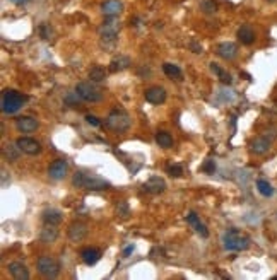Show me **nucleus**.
I'll list each match as a JSON object with an SVG mask.
<instances>
[{"mask_svg":"<svg viewBox=\"0 0 277 280\" xmlns=\"http://www.w3.org/2000/svg\"><path fill=\"white\" fill-rule=\"evenodd\" d=\"M72 185L77 188L89 191H101L110 188V183L106 179H103L101 176L92 174V172H84V171H75V174L72 176Z\"/></svg>","mask_w":277,"mask_h":280,"instance_id":"f257e3e1","label":"nucleus"},{"mask_svg":"<svg viewBox=\"0 0 277 280\" xmlns=\"http://www.w3.org/2000/svg\"><path fill=\"white\" fill-rule=\"evenodd\" d=\"M120 21L117 17H105L103 24L99 26L98 34L99 41H101L103 48H113L118 41V34H120Z\"/></svg>","mask_w":277,"mask_h":280,"instance_id":"f03ea898","label":"nucleus"},{"mask_svg":"<svg viewBox=\"0 0 277 280\" xmlns=\"http://www.w3.org/2000/svg\"><path fill=\"white\" fill-rule=\"evenodd\" d=\"M222 244L228 251H245L250 246V237L238 229H229L222 234Z\"/></svg>","mask_w":277,"mask_h":280,"instance_id":"7ed1b4c3","label":"nucleus"},{"mask_svg":"<svg viewBox=\"0 0 277 280\" xmlns=\"http://www.w3.org/2000/svg\"><path fill=\"white\" fill-rule=\"evenodd\" d=\"M26 101H28V98L24 94L17 93L14 89H7L2 94V111L7 114H14L24 106Z\"/></svg>","mask_w":277,"mask_h":280,"instance_id":"20e7f679","label":"nucleus"},{"mask_svg":"<svg viewBox=\"0 0 277 280\" xmlns=\"http://www.w3.org/2000/svg\"><path fill=\"white\" fill-rule=\"evenodd\" d=\"M132 120H130V114L123 110H113L110 114L106 116V126L110 130L117 133H123L130 128Z\"/></svg>","mask_w":277,"mask_h":280,"instance_id":"39448f33","label":"nucleus"},{"mask_svg":"<svg viewBox=\"0 0 277 280\" xmlns=\"http://www.w3.org/2000/svg\"><path fill=\"white\" fill-rule=\"evenodd\" d=\"M38 272H40L41 277L45 279H57L60 274V263L57 262L53 256H48V255H43L38 258Z\"/></svg>","mask_w":277,"mask_h":280,"instance_id":"423d86ee","label":"nucleus"},{"mask_svg":"<svg viewBox=\"0 0 277 280\" xmlns=\"http://www.w3.org/2000/svg\"><path fill=\"white\" fill-rule=\"evenodd\" d=\"M75 91L79 93L80 99L82 101H87V103H99L103 99V91L96 86L92 80L89 82H79L75 86Z\"/></svg>","mask_w":277,"mask_h":280,"instance_id":"0eeeda50","label":"nucleus"},{"mask_svg":"<svg viewBox=\"0 0 277 280\" xmlns=\"http://www.w3.org/2000/svg\"><path fill=\"white\" fill-rule=\"evenodd\" d=\"M276 139V133H264V135H259L255 137L252 142H250V149H252L253 154L257 156H262L272 147V142Z\"/></svg>","mask_w":277,"mask_h":280,"instance_id":"6e6552de","label":"nucleus"},{"mask_svg":"<svg viewBox=\"0 0 277 280\" xmlns=\"http://www.w3.org/2000/svg\"><path fill=\"white\" fill-rule=\"evenodd\" d=\"M67 236L72 243H80V241L87 236V224L86 222H80V221L72 222L67 229Z\"/></svg>","mask_w":277,"mask_h":280,"instance_id":"1a4fd4ad","label":"nucleus"},{"mask_svg":"<svg viewBox=\"0 0 277 280\" xmlns=\"http://www.w3.org/2000/svg\"><path fill=\"white\" fill-rule=\"evenodd\" d=\"M15 144L21 149V152H24L28 156H36L41 152V144L38 140L31 139V137H21V139L15 140Z\"/></svg>","mask_w":277,"mask_h":280,"instance_id":"9d476101","label":"nucleus"},{"mask_svg":"<svg viewBox=\"0 0 277 280\" xmlns=\"http://www.w3.org/2000/svg\"><path fill=\"white\" fill-rule=\"evenodd\" d=\"M67 171H69L67 161L57 159V161H53V163L50 164V168H48V176H50L52 179H55V181H60V179H64L65 176H67Z\"/></svg>","mask_w":277,"mask_h":280,"instance_id":"9b49d317","label":"nucleus"},{"mask_svg":"<svg viewBox=\"0 0 277 280\" xmlns=\"http://www.w3.org/2000/svg\"><path fill=\"white\" fill-rule=\"evenodd\" d=\"M144 98L145 101L151 103V105H163V103L166 101V89L159 86H152L149 87V89H145Z\"/></svg>","mask_w":277,"mask_h":280,"instance_id":"f8f14e48","label":"nucleus"},{"mask_svg":"<svg viewBox=\"0 0 277 280\" xmlns=\"http://www.w3.org/2000/svg\"><path fill=\"white\" fill-rule=\"evenodd\" d=\"M101 12L105 17H118L123 12L122 0H105L101 3Z\"/></svg>","mask_w":277,"mask_h":280,"instance_id":"ddd939ff","label":"nucleus"},{"mask_svg":"<svg viewBox=\"0 0 277 280\" xmlns=\"http://www.w3.org/2000/svg\"><path fill=\"white\" fill-rule=\"evenodd\" d=\"M215 52H217V55L221 56L222 60H226V62H231V60H234L238 56V47L234 43H231V41L219 43Z\"/></svg>","mask_w":277,"mask_h":280,"instance_id":"4468645a","label":"nucleus"},{"mask_svg":"<svg viewBox=\"0 0 277 280\" xmlns=\"http://www.w3.org/2000/svg\"><path fill=\"white\" fill-rule=\"evenodd\" d=\"M38 126H40V123H38V120L33 116H19L17 120H15V128L22 133L36 132Z\"/></svg>","mask_w":277,"mask_h":280,"instance_id":"2eb2a0df","label":"nucleus"},{"mask_svg":"<svg viewBox=\"0 0 277 280\" xmlns=\"http://www.w3.org/2000/svg\"><path fill=\"white\" fill-rule=\"evenodd\" d=\"M130 65H132V60H130V56H127V55H117V56H113V58H111L108 70H110L111 74H118V72L127 70Z\"/></svg>","mask_w":277,"mask_h":280,"instance_id":"dca6fc26","label":"nucleus"},{"mask_svg":"<svg viewBox=\"0 0 277 280\" xmlns=\"http://www.w3.org/2000/svg\"><path fill=\"white\" fill-rule=\"evenodd\" d=\"M144 190L147 193H152V195H159L166 190V181L159 176H151L147 181L144 183Z\"/></svg>","mask_w":277,"mask_h":280,"instance_id":"f3484780","label":"nucleus"},{"mask_svg":"<svg viewBox=\"0 0 277 280\" xmlns=\"http://www.w3.org/2000/svg\"><path fill=\"white\" fill-rule=\"evenodd\" d=\"M236 36H238V40H240V43L245 45V47H250V45H253V43H255V38H257L255 36V31H253V28H252V26H248V24L241 26V28L238 29Z\"/></svg>","mask_w":277,"mask_h":280,"instance_id":"a211bd4d","label":"nucleus"},{"mask_svg":"<svg viewBox=\"0 0 277 280\" xmlns=\"http://www.w3.org/2000/svg\"><path fill=\"white\" fill-rule=\"evenodd\" d=\"M9 274L12 275L15 280H28L29 279V270L24 263L21 262H12L9 263Z\"/></svg>","mask_w":277,"mask_h":280,"instance_id":"6ab92c4d","label":"nucleus"},{"mask_svg":"<svg viewBox=\"0 0 277 280\" xmlns=\"http://www.w3.org/2000/svg\"><path fill=\"white\" fill-rule=\"evenodd\" d=\"M80 258H82V262L86 265H96L101 260V249L98 248H84L82 251H80Z\"/></svg>","mask_w":277,"mask_h":280,"instance_id":"aec40b11","label":"nucleus"},{"mask_svg":"<svg viewBox=\"0 0 277 280\" xmlns=\"http://www.w3.org/2000/svg\"><path fill=\"white\" fill-rule=\"evenodd\" d=\"M57 237H59V229H57V225H48L45 224V229H41V234H40V241L43 244H52L57 241Z\"/></svg>","mask_w":277,"mask_h":280,"instance_id":"412c9836","label":"nucleus"},{"mask_svg":"<svg viewBox=\"0 0 277 280\" xmlns=\"http://www.w3.org/2000/svg\"><path fill=\"white\" fill-rule=\"evenodd\" d=\"M62 216H64V214H62L59 209H46L43 210V214H41V219H43V222L48 225H59L62 219H64Z\"/></svg>","mask_w":277,"mask_h":280,"instance_id":"4be33fe9","label":"nucleus"},{"mask_svg":"<svg viewBox=\"0 0 277 280\" xmlns=\"http://www.w3.org/2000/svg\"><path fill=\"white\" fill-rule=\"evenodd\" d=\"M187 222H188V224H190L192 227H194L195 231H197L202 237H209V231H207L206 224H204V222H200V219H199V216H197L195 212H188Z\"/></svg>","mask_w":277,"mask_h":280,"instance_id":"5701e85b","label":"nucleus"},{"mask_svg":"<svg viewBox=\"0 0 277 280\" xmlns=\"http://www.w3.org/2000/svg\"><path fill=\"white\" fill-rule=\"evenodd\" d=\"M163 70H164V74H166L168 77H171V79L182 80V77H183L182 68H180L178 65H175V63H163Z\"/></svg>","mask_w":277,"mask_h":280,"instance_id":"b1692460","label":"nucleus"},{"mask_svg":"<svg viewBox=\"0 0 277 280\" xmlns=\"http://www.w3.org/2000/svg\"><path fill=\"white\" fill-rule=\"evenodd\" d=\"M106 68L101 67V65H94V67L89 70V79L92 82H103V80L106 79Z\"/></svg>","mask_w":277,"mask_h":280,"instance_id":"393cba45","label":"nucleus"},{"mask_svg":"<svg viewBox=\"0 0 277 280\" xmlns=\"http://www.w3.org/2000/svg\"><path fill=\"white\" fill-rule=\"evenodd\" d=\"M19 152H21V149L17 147V144H15V145L7 144V145H3V149H2V154H3V157H5L7 161H17L19 159Z\"/></svg>","mask_w":277,"mask_h":280,"instance_id":"a878e982","label":"nucleus"},{"mask_svg":"<svg viewBox=\"0 0 277 280\" xmlns=\"http://www.w3.org/2000/svg\"><path fill=\"white\" fill-rule=\"evenodd\" d=\"M210 70H212L214 74L217 75L219 79H221V82H222V84H226V86H229V84L233 82V77H231V75H229L226 70H222V68L219 67L217 63H214V62L210 63Z\"/></svg>","mask_w":277,"mask_h":280,"instance_id":"bb28decb","label":"nucleus"},{"mask_svg":"<svg viewBox=\"0 0 277 280\" xmlns=\"http://www.w3.org/2000/svg\"><path fill=\"white\" fill-rule=\"evenodd\" d=\"M156 142H157V145L163 147V149L173 147V137L169 135L168 132H157L156 133Z\"/></svg>","mask_w":277,"mask_h":280,"instance_id":"cd10ccee","label":"nucleus"},{"mask_svg":"<svg viewBox=\"0 0 277 280\" xmlns=\"http://www.w3.org/2000/svg\"><path fill=\"white\" fill-rule=\"evenodd\" d=\"M200 10H202L206 16H212V14L217 12V3L214 0H202L200 2Z\"/></svg>","mask_w":277,"mask_h":280,"instance_id":"c85d7f7f","label":"nucleus"},{"mask_svg":"<svg viewBox=\"0 0 277 280\" xmlns=\"http://www.w3.org/2000/svg\"><path fill=\"white\" fill-rule=\"evenodd\" d=\"M257 188H259V191L264 197H272V195H274V188L271 186L269 181H265V179H259V181H257Z\"/></svg>","mask_w":277,"mask_h":280,"instance_id":"c756f323","label":"nucleus"},{"mask_svg":"<svg viewBox=\"0 0 277 280\" xmlns=\"http://www.w3.org/2000/svg\"><path fill=\"white\" fill-rule=\"evenodd\" d=\"M79 93L77 91H74V93H69L67 96L64 98V103L67 106H70V108H77V106H80V101H79Z\"/></svg>","mask_w":277,"mask_h":280,"instance_id":"7c9ffc66","label":"nucleus"},{"mask_svg":"<svg viewBox=\"0 0 277 280\" xmlns=\"http://www.w3.org/2000/svg\"><path fill=\"white\" fill-rule=\"evenodd\" d=\"M117 214H118V216H120V217H123V219H125V217H129V214H130V210H129V203H127V202H118V205H117Z\"/></svg>","mask_w":277,"mask_h":280,"instance_id":"2f4dec72","label":"nucleus"},{"mask_svg":"<svg viewBox=\"0 0 277 280\" xmlns=\"http://www.w3.org/2000/svg\"><path fill=\"white\" fill-rule=\"evenodd\" d=\"M168 172L175 178H180L183 174V168L180 164H171V166H168Z\"/></svg>","mask_w":277,"mask_h":280,"instance_id":"473e14b6","label":"nucleus"},{"mask_svg":"<svg viewBox=\"0 0 277 280\" xmlns=\"http://www.w3.org/2000/svg\"><path fill=\"white\" fill-rule=\"evenodd\" d=\"M202 171L204 172H207V174H214V171H215V164H214V161H206L204 163V166H202Z\"/></svg>","mask_w":277,"mask_h":280,"instance_id":"72a5a7b5","label":"nucleus"},{"mask_svg":"<svg viewBox=\"0 0 277 280\" xmlns=\"http://www.w3.org/2000/svg\"><path fill=\"white\" fill-rule=\"evenodd\" d=\"M86 121L92 126H101V121H99V118H96L94 114H86Z\"/></svg>","mask_w":277,"mask_h":280,"instance_id":"f704fd0d","label":"nucleus"},{"mask_svg":"<svg viewBox=\"0 0 277 280\" xmlns=\"http://www.w3.org/2000/svg\"><path fill=\"white\" fill-rule=\"evenodd\" d=\"M190 50H192L194 53H202V47H200V45H199L195 40L190 41Z\"/></svg>","mask_w":277,"mask_h":280,"instance_id":"c9c22d12","label":"nucleus"},{"mask_svg":"<svg viewBox=\"0 0 277 280\" xmlns=\"http://www.w3.org/2000/svg\"><path fill=\"white\" fill-rule=\"evenodd\" d=\"M2 186L3 188L7 186V172L5 171H2Z\"/></svg>","mask_w":277,"mask_h":280,"instance_id":"e433bc0d","label":"nucleus"},{"mask_svg":"<svg viewBox=\"0 0 277 280\" xmlns=\"http://www.w3.org/2000/svg\"><path fill=\"white\" fill-rule=\"evenodd\" d=\"M132 251H134V246H127V248H125V251H123V256H129Z\"/></svg>","mask_w":277,"mask_h":280,"instance_id":"4c0bfd02","label":"nucleus"},{"mask_svg":"<svg viewBox=\"0 0 277 280\" xmlns=\"http://www.w3.org/2000/svg\"><path fill=\"white\" fill-rule=\"evenodd\" d=\"M10 2L17 3V5H22V3H26V2H28V0H10Z\"/></svg>","mask_w":277,"mask_h":280,"instance_id":"58836bf2","label":"nucleus"},{"mask_svg":"<svg viewBox=\"0 0 277 280\" xmlns=\"http://www.w3.org/2000/svg\"><path fill=\"white\" fill-rule=\"evenodd\" d=\"M269 2H276V0H269Z\"/></svg>","mask_w":277,"mask_h":280,"instance_id":"ea45409f","label":"nucleus"}]
</instances>
